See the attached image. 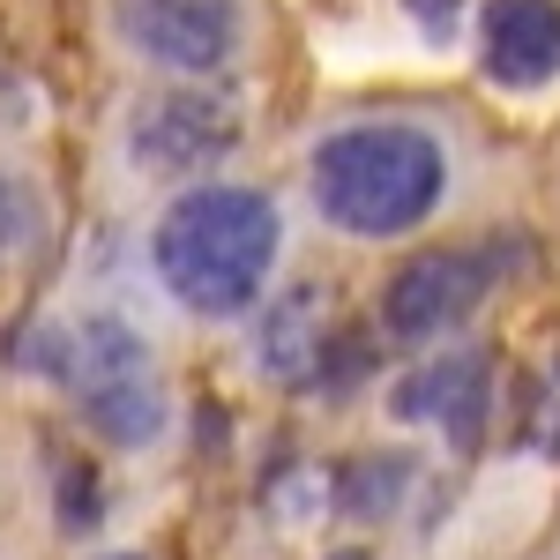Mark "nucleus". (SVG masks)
Instances as JSON below:
<instances>
[{
  "instance_id": "obj_4",
  "label": "nucleus",
  "mask_w": 560,
  "mask_h": 560,
  "mask_svg": "<svg viewBox=\"0 0 560 560\" xmlns=\"http://www.w3.org/2000/svg\"><path fill=\"white\" fill-rule=\"evenodd\" d=\"M232 150H240V113L202 83L158 90V97L135 105V120H128V158L158 179H202Z\"/></svg>"
},
{
  "instance_id": "obj_13",
  "label": "nucleus",
  "mask_w": 560,
  "mask_h": 560,
  "mask_svg": "<svg viewBox=\"0 0 560 560\" xmlns=\"http://www.w3.org/2000/svg\"><path fill=\"white\" fill-rule=\"evenodd\" d=\"M404 15H411V31H419L427 45L464 38V0H404Z\"/></svg>"
},
{
  "instance_id": "obj_11",
  "label": "nucleus",
  "mask_w": 560,
  "mask_h": 560,
  "mask_svg": "<svg viewBox=\"0 0 560 560\" xmlns=\"http://www.w3.org/2000/svg\"><path fill=\"white\" fill-rule=\"evenodd\" d=\"M38 232H45L38 187H31V179H15V173H0V261H15L23 247H38Z\"/></svg>"
},
{
  "instance_id": "obj_2",
  "label": "nucleus",
  "mask_w": 560,
  "mask_h": 560,
  "mask_svg": "<svg viewBox=\"0 0 560 560\" xmlns=\"http://www.w3.org/2000/svg\"><path fill=\"white\" fill-rule=\"evenodd\" d=\"M314 210L351 240H404L419 232L448 195V150L441 135L411 120H351L322 135L306 158Z\"/></svg>"
},
{
  "instance_id": "obj_15",
  "label": "nucleus",
  "mask_w": 560,
  "mask_h": 560,
  "mask_svg": "<svg viewBox=\"0 0 560 560\" xmlns=\"http://www.w3.org/2000/svg\"><path fill=\"white\" fill-rule=\"evenodd\" d=\"M337 560H366V553H337Z\"/></svg>"
},
{
  "instance_id": "obj_9",
  "label": "nucleus",
  "mask_w": 560,
  "mask_h": 560,
  "mask_svg": "<svg viewBox=\"0 0 560 560\" xmlns=\"http://www.w3.org/2000/svg\"><path fill=\"white\" fill-rule=\"evenodd\" d=\"M329 292H314V284H292L284 300L261 306V329H255V359L277 374L284 388H314L322 374V351H329Z\"/></svg>"
},
{
  "instance_id": "obj_7",
  "label": "nucleus",
  "mask_w": 560,
  "mask_h": 560,
  "mask_svg": "<svg viewBox=\"0 0 560 560\" xmlns=\"http://www.w3.org/2000/svg\"><path fill=\"white\" fill-rule=\"evenodd\" d=\"M388 411L411 419V427H441L448 448H478L486 441V411H493V359L486 351L419 359L404 382L388 388Z\"/></svg>"
},
{
  "instance_id": "obj_6",
  "label": "nucleus",
  "mask_w": 560,
  "mask_h": 560,
  "mask_svg": "<svg viewBox=\"0 0 560 560\" xmlns=\"http://www.w3.org/2000/svg\"><path fill=\"white\" fill-rule=\"evenodd\" d=\"M113 31L165 75H217L240 52V0H113Z\"/></svg>"
},
{
  "instance_id": "obj_10",
  "label": "nucleus",
  "mask_w": 560,
  "mask_h": 560,
  "mask_svg": "<svg viewBox=\"0 0 560 560\" xmlns=\"http://www.w3.org/2000/svg\"><path fill=\"white\" fill-rule=\"evenodd\" d=\"M404 486H411V456H351L345 478H337V509L359 523H382L396 516V501H404Z\"/></svg>"
},
{
  "instance_id": "obj_1",
  "label": "nucleus",
  "mask_w": 560,
  "mask_h": 560,
  "mask_svg": "<svg viewBox=\"0 0 560 560\" xmlns=\"http://www.w3.org/2000/svg\"><path fill=\"white\" fill-rule=\"evenodd\" d=\"M284 247V217L261 187H232V179H202L187 187L150 232V261L158 284L173 292L187 314L202 322H232L269 292V269Z\"/></svg>"
},
{
  "instance_id": "obj_3",
  "label": "nucleus",
  "mask_w": 560,
  "mask_h": 560,
  "mask_svg": "<svg viewBox=\"0 0 560 560\" xmlns=\"http://www.w3.org/2000/svg\"><path fill=\"white\" fill-rule=\"evenodd\" d=\"M23 366H38L75 396L83 427L113 448H150L165 419H173V396H165V374H158V351L135 337L120 314H83L75 329H52V337H31L15 345Z\"/></svg>"
},
{
  "instance_id": "obj_14",
  "label": "nucleus",
  "mask_w": 560,
  "mask_h": 560,
  "mask_svg": "<svg viewBox=\"0 0 560 560\" xmlns=\"http://www.w3.org/2000/svg\"><path fill=\"white\" fill-rule=\"evenodd\" d=\"M105 560H142V553H105Z\"/></svg>"
},
{
  "instance_id": "obj_12",
  "label": "nucleus",
  "mask_w": 560,
  "mask_h": 560,
  "mask_svg": "<svg viewBox=\"0 0 560 560\" xmlns=\"http://www.w3.org/2000/svg\"><path fill=\"white\" fill-rule=\"evenodd\" d=\"M60 523L68 530H90L97 523V471L90 464H60Z\"/></svg>"
},
{
  "instance_id": "obj_5",
  "label": "nucleus",
  "mask_w": 560,
  "mask_h": 560,
  "mask_svg": "<svg viewBox=\"0 0 560 560\" xmlns=\"http://www.w3.org/2000/svg\"><path fill=\"white\" fill-rule=\"evenodd\" d=\"M493 292V261L478 247H427L382 284V329L396 345H441Z\"/></svg>"
},
{
  "instance_id": "obj_8",
  "label": "nucleus",
  "mask_w": 560,
  "mask_h": 560,
  "mask_svg": "<svg viewBox=\"0 0 560 560\" xmlns=\"http://www.w3.org/2000/svg\"><path fill=\"white\" fill-rule=\"evenodd\" d=\"M478 60H486V83L546 90L560 75V0H486Z\"/></svg>"
}]
</instances>
